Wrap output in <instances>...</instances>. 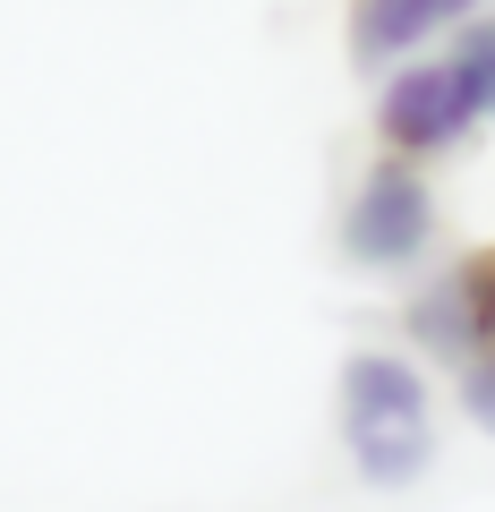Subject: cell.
Here are the masks:
<instances>
[{
    "label": "cell",
    "instance_id": "cell-1",
    "mask_svg": "<svg viewBox=\"0 0 495 512\" xmlns=\"http://www.w3.org/2000/svg\"><path fill=\"white\" fill-rule=\"evenodd\" d=\"M342 444L367 487H410L436 461V410H427L419 367L393 350H359L342 367Z\"/></svg>",
    "mask_w": 495,
    "mask_h": 512
},
{
    "label": "cell",
    "instance_id": "cell-2",
    "mask_svg": "<svg viewBox=\"0 0 495 512\" xmlns=\"http://www.w3.org/2000/svg\"><path fill=\"white\" fill-rule=\"evenodd\" d=\"M478 128V103L461 86L453 60H410L385 77V103H376V137H385L393 163H419V154H453Z\"/></svg>",
    "mask_w": 495,
    "mask_h": 512
},
{
    "label": "cell",
    "instance_id": "cell-3",
    "mask_svg": "<svg viewBox=\"0 0 495 512\" xmlns=\"http://www.w3.org/2000/svg\"><path fill=\"white\" fill-rule=\"evenodd\" d=\"M427 239H436V197H427L419 163H376L359 180V197H350L342 214V248L359 256V265H376V274H393V265H410V256H427Z\"/></svg>",
    "mask_w": 495,
    "mask_h": 512
},
{
    "label": "cell",
    "instance_id": "cell-4",
    "mask_svg": "<svg viewBox=\"0 0 495 512\" xmlns=\"http://www.w3.org/2000/svg\"><path fill=\"white\" fill-rule=\"evenodd\" d=\"M410 342L427 359H453V367H478L495 359V248L461 256L410 299Z\"/></svg>",
    "mask_w": 495,
    "mask_h": 512
},
{
    "label": "cell",
    "instance_id": "cell-5",
    "mask_svg": "<svg viewBox=\"0 0 495 512\" xmlns=\"http://www.w3.org/2000/svg\"><path fill=\"white\" fill-rule=\"evenodd\" d=\"M478 0H359L350 9V52L367 60V69H385V60H410L427 35H444V26H461Z\"/></svg>",
    "mask_w": 495,
    "mask_h": 512
},
{
    "label": "cell",
    "instance_id": "cell-6",
    "mask_svg": "<svg viewBox=\"0 0 495 512\" xmlns=\"http://www.w3.org/2000/svg\"><path fill=\"white\" fill-rule=\"evenodd\" d=\"M461 69V86H470V103H478V120H495V18H478V26H461L453 35V52H444Z\"/></svg>",
    "mask_w": 495,
    "mask_h": 512
},
{
    "label": "cell",
    "instance_id": "cell-7",
    "mask_svg": "<svg viewBox=\"0 0 495 512\" xmlns=\"http://www.w3.org/2000/svg\"><path fill=\"white\" fill-rule=\"evenodd\" d=\"M461 410H470L478 427L495 436V359H478V367H461Z\"/></svg>",
    "mask_w": 495,
    "mask_h": 512
}]
</instances>
